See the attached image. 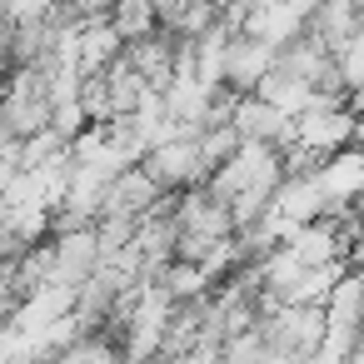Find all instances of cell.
<instances>
[{
  "instance_id": "1",
  "label": "cell",
  "mask_w": 364,
  "mask_h": 364,
  "mask_svg": "<svg viewBox=\"0 0 364 364\" xmlns=\"http://www.w3.org/2000/svg\"><path fill=\"white\" fill-rule=\"evenodd\" d=\"M140 170H145L165 195L190 190V185H200V180H205V165H200L195 135H175V140H165V145H150V150L140 155Z\"/></svg>"
},
{
  "instance_id": "2",
  "label": "cell",
  "mask_w": 364,
  "mask_h": 364,
  "mask_svg": "<svg viewBox=\"0 0 364 364\" xmlns=\"http://www.w3.org/2000/svg\"><path fill=\"white\" fill-rule=\"evenodd\" d=\"M349 140H354V110L349 105H309L294 115V145L314 150L319 160Z\"/></svg>"
},
{
  "instance_id": "3",
  "label": "cell",
  "mask_w": 364,
  "mask_h": 364,
  "mask_svg": "<svg viewBox=\"0 0 364 364\" xmlns=\"http://www.w3.org/2000/svg\"><path fill=\"white\" fill-rule=\"evenodd\" d=\"M230 130H235L240 140H264V145H274V150H289V145H294V115L264 105L259 95H240V100H235Z\"/></svg>"
},
{
  "instance_id": "4",
  "label": "cell",
  "mask_w": 364,
  "mask_h": 364,
  "mask_svg": "<svg viewBox=\"0 0 364 364\" xmlns=\"http://www.w3.org/2000/svg\"><path fill=\"white\" fill-rule=\"evenodd\" d=\"M274 65V50L264 46V41H255V36H230L225 41V60H220V85H230V90H255V80L264 75Z\"/></svg>"
},
{
  "instance_id": "5",
  "label": "cell",
  "mask_w": 364,
  "mask_h": 364,
  "mask_svg": "<svg viewBox=\"0 0 364 364\" xmlns=\"http://www.w3.org/2000/svg\"><path fill=\"white\" fill-rule=\"evenodd\" d=\"M120 50H125V41H120V31L110 21H80V31H75V65H80V75H100Z\"/></svg>"
},
{
  "instance_id": "6",
  "label": "cell",
  "mask_w": 364,
  "mask_h": 364,
  "mask_svg": "<svg viewBox=\"0 0 364 364\" xmlns=\"http://www.w3.org/2000/svg\"><path fill=\"white\" fill-rule=\"evenodd\" d=\"M50 364H120V349H115L105 334H80V339H70L65 349H55Z\"/></svg>"
}]
</instances>
